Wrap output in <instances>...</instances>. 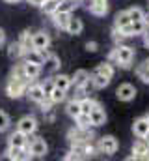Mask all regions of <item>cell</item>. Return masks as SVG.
<instances>
[{"mask_svg": "<svg viewBox=\"0 0 149 161\" xmlns=\"http://www.w3.org/2000/svg\"><path fill=\"white\" fill-rule=\"evenodd\" d=\"M65 90H62V88H58V86H54V90L49 94V99L52 101V103H62L64 99H65Z\"/></svg>", "mask_w": 149, "mask_h": 161, "instance_id": "1f68e13d", "label": "cell"}, {"mask_svg": "<svg viewBox=\"0 0 149 161\" xmlns=\"http://www.w3.org/2000/svg\"><path fill=\"white\" fill-rule=\"evenodd\" d=\"M64 159H65V161H76V159H78V156H76V154H74V152H73V150H71V152H69V154H67V156H64Z\"/></svg>", "mask_w": 149, "mask_h": 161, "instance_id": "74e56055", "label": "cell"}, {"mask_svg": "<svg viewBox=\"0 0 149 161\" xmlns=\"http://www.w3.org/2000/svg\"><path fill=\"white\" fill-rule=\"evenodd\" d=\"M95 71H97V73H103V75H105V77H108V79H112V77H114V73H116L114 64L108 62V60H106V62H101V64L95 68Z\"/></svg>", "mask_w": 149, "mask_h": 161, "instance_id": "ffe728a7", "label": "cell"}, {"mask_svg": "<svg viewBox=\"0 0 149 161\" xmlns=\"http://www.w3.org/2000/svg\"><path fill=\"white\" fill-rule=\"evenodd\" d=\"M43 2H45V0H28V4H32V6H39V8H41Z\"/></svg>", "mask_w": 149, "mask_h": 161, "instance_id": "ab89813d", "label": "cell"}, {"mask_svg": "<svg viewBox=\"0 0 149 161\" xmlns=\"http://www.w3.org/2000/svg\"><path fill=\"white\" fill-rule=\"evenodd\" d=\"M26 96H28V99L34 101V103H41V101L47 97L45 92H43V86H41V84H28V88H26Z\"/></svg>", "mask_w": 149, "mask_h": 161, "instance_id": "8fae6325", "label": "cell"}, {"mask_svg": "<svg viewBox=\"0 0 149 161\" xmlns=\"http://www.w3.org/2000/svg\"><path fill=\"white\" fill-rule=\"evenodd\" d=\"M19 43H21V47H23L24 53L30 51V49H34V43H32V32H30V30H24V32L21 34V38H19Z\"/></svg>", "mask_w": 149, "mask_h": 161, "instance_id": "cb8c5ba5", "label": "cell"}, {"mask_svg": "<svg viewBox=\"0 0 149 161\" xmlns=\"http://www.w3.org/2000/svg\"><path fill=\"white\" fill-rule=\"evenodd\" d=\"M4 2H8V4H17L19 0H4Z\"/></svg>", "mask_w": 149, "mask_h": 161, "instance_id": "b9f144b4", "label": "cell"}, {"mask_svg": "<svg viewBox=\"0 0 149 161\" xmlns=\"http://www.w3.org/2000/svg\"><path fill=\"white\" fill-rule=\"evenodd\" d=\"M23 56H24V62H32V64H39V66L45 64V56H43V53L39 49H30Z\"/></svg>", "mask_w": 149, "mask_h": 161, "instance_id": "2e32d148", "label": "cell"}, {"mask_svg": "<svg viewBox=\"0 0 149 161\" xmlns=\"http://www.w3.org/2000/svg\"><path fill=\"white\" fill-rule=\"evenodd\" d=\"M58 4H60V0H45V2L41 4V9H43V13L52 15V13L58 9Z\"/></svg>", "mask_w": 149, "mask_h": 161, "instance_id": "d6a6232c", "label": "cell"}, {"mask_svg": "<svg viewBox=\"0 0 149 161\" xmlns=\"http://www.w3.org/2000/svg\"><path fill=\"white\" fill-rule=\"evenodd\" d=\"M82 30H84V23H82V19H78V17H73V15H71L65 32L71 34V36H78V34H82Z\"/></svg>", "mask_w": 149, "mask_h": 161, "instance_id": "4fadbf2b", "label": "cell"}, {"mask_svg": "<svg viewBox=\"0 0 149 161\" xmlns=\"http://www.w3.org/2000/svg\"><path fill=\"white\" fill-rule=\"evenodd\" d=\"M132 60H134V49L129 47V45H123V43L116 45L110 51V54H108V62L117 64V66H121V68H125V69L131 68Z\"/></svg>", "mask_w": 149, "mask_h": 161, "instance_id": "6da1fadb", "label": "cell"}, {"mask_svg": "<svg viewBox=\"0 0 149 161\" xmlns=\"http://www.w3.org/2000/svg\"><path fill=\"white\" fill-rule=\"evenodd\" d=\"M65 113L74 120V118L82 113V111H80V99H71V101L67 103V107H65Z\"/></svg>", "mask_w": 149, "mask_h": 161, "instance_id": "d4e9b609", "label": "cell"}, {"mask_svg": "<svg viewBox=\"0 0 149 161\" xmlns=\"http://www.w3.org/2000/svg\"><path fill=\"white\" fill-rule=\"evenodd\" d=\"M88 11L95 17H105L108 13V2L106 0H90Z\"/></svg>", "mask_w": 149, "mask_h": 161, "instance_id": "9c48e42d", "label": "cell"}, {"mask_svg": "<svg viewBox=\"0 0 149 161\" xmlns=\"http://www.w3.org/2000/svg\"><path fill=\"white\" fill-rule=\"evenodd\" d=\"M54 84H56L58 88H62V90H65V92H67V90L73 86V80H71L69 75L60 73V75H56V77H54Z\"/></svg>", "mask_w": 149, "mask_h": 161, "instance_id": "44dd1931", "label": "cell"}, {"mask_svg": "<svg viewBox=\"0 0 149 161\" xmlns=\"http://www.w3.org/2000/svg\"><path fill=\"white\" fill-rule=\"evenodd\" d=\"M4 41H6V32H4V30L0 28V45H2Z\"/></svg>", "mask_w": 149, "mask_h": 161, "instance_id": "60d3db41", "label": "cell"}, {"mask_svg": "<svg viewBox=\"0 0 149 161\" xmlns=\"http://www.w3.org/2000/svg\"><path fill=\"white\" fill-rule=\"evenodd\" d=\"M74 122H76V127H80V129H91L93 127L91 125V120H90V114H84V113H80L74 118Z\"/></svg>", "mask_w": 149, "mask_h": 161, "instance_id": "f1b7e54d", "label": "cell"}, {"mask_svg": "<svg viewBox=\"0 0 149 161\" xmlns=\"http://www.w3.org/2000/svg\"><path fill=\"white\" fill-rule=\"evenodd\" d=\"M131 28H132V38L134 36H144V32L147 30V23L146 21H132Z\"/></svg>", "mask_w": 149, "mask_h": 161, "instance_id": "4316f807", "label": "cell"}, {"mask_svg": "<svg viewBox=\"0 0 149 161\" xmlns=\"http://www.w3.org/2000/svg\"><path fill=\"white\" fill-rule=\"evenodd\" d=\"M28 84L30 82H24V80L17 79V77H9L8 80V84H6V92H8V96L11 97V99H17V97H21L23 94H26V88H28Z\"/></svg>", "mask_w": 149, "mask_h": 161, "instance_id": "3957f363", "label": "cell"}, {"mask_svg": "<svg viewBox=\"0 0 149 161\" xmlns=\"http://www.w3.org/2000/svg\"><path fill=\"white\" fill-rule=\"evenodd\" d=\"M71 80H73L74 88H82V86L90 80V73H88L86 69H76L73 73V77H71Z\"/></svg>", "mask_w": 149, "mask_h": 161, "instance_id": "e0dca14e", "label": "cell"}, {"mask_svg": "<svg viewBox=\"0 0 149 161\" xmlns=\"http://www.w3.org/2000/svg\"><path fill=\"white\" fill-rule=\"evenodd\" d=\"M144 139H146V141H147V142H149V131H147V133H146V137H144Z\"/></svg>", "mask_w": 149, "mask_h": 161, "instance_id": "7bdbcfd3", "label": "cell"}, {"mask_svg": "<svg viewBox=\"0 0 149 161\" xmlns=\"http://www.w3.org/2000/svg\"><path fill=\"white\" fill-rule=\"evenodd\" d=\"M45 64H47V68H49L50 71H56V69L60 68V58H58L54 53H50V54L45 58Z\"/></svg>", "mask_w": 149, "mask_h": 161, "instance_id": "836d02e7", "label": "cell"}, {"mask_svg": "<svg viewBox=\"0 0 149 161\" xmlns=\"http://www.w3.org/2000/svg\"><path fill=\"white\" fill-rule=\"evenodd\" d=\"M147 131H149V120L146 116L134 120V124H132V133H134L136 137H146Z\"/></svg>", "mask_w": 149, "mask_h": 161, "instance_id": "9a60e30c", "label": "cell"}, {"mask_svg": "<svg viewBox=\"0 0 149 161\" xmlns=\"http://www.w3.org/2000/svg\"><path fill=\"white\" fill-rule=\"evenodd\" d=\"M95 103H97V101H95L93 97H90V96H84V97L80 99V111H82L84 114H90V111L95 107Z\"/></svg>", "mask_w": 149, "mask_h": 161, "instance_id": "83f0119b", "label": "cell"}, {"mask_svg": "<svg viewBox=\"0 0 149 161\" xmlns=\"http://www.w3.org/2000/svg\"><path fill=\"white\" fill-rule=\"evenodd\" d=\"M129 23H132L129 11H127V9H125V11H119V13L116 15V19H114V28H123V26L129 25Z\"/></svg>", "mask_w": 149, "mask_h": 161, "instance_id": "7402d4cb", "label": "cell"}, {"mask_svg": "<svg viewBox=\"0 0 149 161\" xmlns=\"http://www.w3.org/2000/svg\"><path fill=\"white\" fill-rule=\"evenodd\" d=\"M28 148H30L34 158H45L47 152H49V146H47V142L41 137H34L32 141L28 139Z\"/></svg>", "mask_w": 149, "mask_h": 161, "instance_id": "8992f818", "label": "cell"}, {"mask_svg": "<svg viewBox=\"0 0 149 161\" xmlns=\"http://www.w3.org/2000/svg\"><path fill=\"white\" fill-rule=\"evenodd\" d=\"M32 43H34V49H49V45H50L49 32H45V30L34 32L32 34Z\"/></svg>", "mask_w": 149, "mask_h": 161, "instance_id": "30bf717a", "label": "cell"}, {"mask_svg": "<svg viewBox=\"0 0 149 161\" xmlns=\"http://www.w3.org/2000/svg\"><path fill=\"white\" fill-rule=\"evenodd\" d=\"M17 129L19 131H23L24 135H28V137H32L34 133H36V129H37V120L34 118V116H23L21 120L17 122Z\"/></svg>", "mask_w": 149, "mask_h": 161, "instance_id": "ba28073f", "label": "cell"}, {"mask_svg": "<svg viewBox=\"0 0 149 161\" xmlns=\"http://www.w3.org/2000/svg\"><path fill=\"white\" fill-rule=\"evenodd\" d=\"M41 86H43V92H45V96L49 97V94L54 90V86H56V84H54V79H47L45 82H41Z\"/></svg>", "mask_w": 149, "mask_h": 161, "instance_id": "d590c367", "label": "cell"}, {"mask_svg": "<svg viewBox=\"0 0 149 161\" xmlns=\"http://www.w3.org/2000/svg\"><path fill=\"white\" fill-rule=\"evenodd\" d=\"M78 2H80V0H60L56 11H67V13H73V9L78 8Z\"/></svg>", "mask_w": 149, "mask_h": 161, "instance_id": "484cf974", "label": "cell"}, {"mask_svg": "<svg viewBox=\"0 0 149 161\" xmlns=\"http://www.w3.org/2000/svg\"><path fill=\"white\" fill-rule=\"evenodd\" d=\"M119 144H117V139L114 135H105V137H99L97 141V152L99 154H105V156H114L117 152Z\"/></svg>", "mask_w": 149, "mask_h": 161, "instance_id": "7a4b0ae2", "label": "cell"}, {"mask_svg": "<svg viewBox=\"0 0 149 161\" xmlns=\"http://www.w3.org/2000/svg\"><path fill=\"white\" fill-rule=\"evenodd\" d=\"M110 80H112V79H108V77H105L103 73H97V71H93V73H91V82H93L95 90L106 88V86L110 84Z\"/></svg>", "mask_w": 149, "mask_h": 161, "instance_id": "d6986e66", "label": "cell"}, {"mask_svg": "<svg viewBox=\"0 0 149 161\" xmlns=\"http://www.w3.org/2000/svg\"><path fill=\"white\" fill-rule=\"evenodd\" d=\"M90 120L93 127H101L106 124V113H105V107L101 103H95V107L90 111Z\"/></svg>", "mask_w": 149, "mask_h": 161, "instance_id": "52a82bcc", "label": "cell"}, {"mask_svg": "<svg viewBox=\"0 0 149 161\" xmlns=\"http://www.w3.org/2000/svg\"><path fill=\"white\" fill-rule=\"evenodd\" d=\"M69 19H71V13H67V11H54V13H52V21H54V25H56L60 30H65V28H67Z\"/></svg>", "mask_w": 149, "mask_h": 161, "instance_id": "5bb4252c", "label": "cell"}, {"mask_svg": "<svg viewBox=\"0 0 149 161\" xmlns=\"http://www.w3.org/2000/svg\"><path fill=\"white\" fill-rule=\"evenodd\" d=\"M23 54H24V51H23V47H21L19 41L9 43V47H8V56H9L11 60H17V58H21Z\"/></svg>", "mask_w": 149, "mask_h": 161, "instance_id": "603a6c76", "label": "cell"}, {"mask_svg": "<svg viewBox=\"0 0 149 161\" xmlns=\"http://www.w3.org/2000/svg\"><path fill=\"white\" fill-rule=\"evenodd\" d=\"M86 51H88V53L99 51V43H97V41H88V43H86Z\"/></svg>", "mask_w": 149, "mask_h": 161, "instance_id": "8d00e7d4", "label": "cell"}, {"mask_svg": "<svg viewBox=\"0 0 149 161\" xmlns=\"http://www.w3.org/2000/svg\"><path fill=\"white\" fill-rule=\"evenodd\" d=\"M127 11H129V15H131V21H146V11H144L142 8L132 6V8H129Z\"/></svg>", "mask_w": 149, "mask_h": 161, "instance_id": "4dcf8cb0", "label": "cell"}, {"mask_svg": "<svg viewBox=\"0 0 149 161\" xmlns=\"http://www.w3.org/2000/svg\"><path fill=\"white\" fill-rule=\"evenodd\" d=\"M129 159H149V142L144 137H138L132 144V156Z\"/></svg>", "mask_w": 149, "mask_h": 161, "instance_id": "277c9868", "label": "cell"}, {"mask_svg": "<svg viewBox=\"0 0 149 161\" xmlns=\"http://www.w3.org/2000/svg\"><path fill=\"white\" fill-rule=\"evenodd\" d=\"M144 45H146V47L149 49V28L146 30V32H144Z\"/></svg>", "mask_w": 149, "mask_h": 161, "instance_id": "f35d334b", "label": "cell"}, {"mask_svg": "<svg viewBox=\"0 0 149 161\" xmlns=\"http://www.w3.org/2000/svg\"><path fill=\"white\" fill-rule=\"evenodd\" d=\"M8 144H9V146H17V148H24V146H28V135H24L23 131L17 129L15 133L9 135Z\"/></svg>", "mask_w": 149, "mask_h": 161, "instance_id": "7c38bea8", "label": "cell"}, {"mask_svg": "<svg viewBox=\"0 0 149 161\" xmlns=\"http://www.w3.org/2000/svg\"><path fill=\"white\" fill-rule=\"evenodd\" d=\"M136 75H138V79H142L146 84H149V62L147 60L136 68Z\"/></svg>", "mask_w": 149, "mask_h": 161, "instance_id": "f546056e", "label": "cell"}, {"mask_svg": "<svg viewBox=\"0 0 149 161\" xmlns=\"http://www.w3.org/2000/svg\"><path fill=\"white\" fill-rule=\"evenodd\" d=\"M23 68H24V71H26L28 79L36 80L37 77L41 75V68H43V66H39V64H32V62H24V64H23Z\"/></svg>", "mask_w": 149, "mask_h": 161, "instance_id": "ac0fdd59", "label": "cell"}, {"mask_svg": "<svg viewBox=\"0 0 149 161\" xmlns=\"http://www.w3.org/2000/svg\"><path fill=\"white\" fill-rule=\"evenodd\" d=\"M9 124H11V120H9V116H8V113L0 111V133L6 131V129L9 127Z\"/></svg>", "mask_w": 149, "mask_h": 161, "instance_id": "e575fe53", "label": "cell"}, {"mask_svg": "<svg viewBox=\"0 0 149 161\" xmlns=\"http://www.w3.org/2000/svg\"><path fill=\"white\" fill-rule=\"evenodd\" d=\"M136 88L132 86V84H129V82H123V84H119L117 86V90H116V97L119 99V101H125V103H129V101H132L134 97H136Z\"/></svg>", "mask_w": 149, "mask_h": 161, "instance_id": "5b68a950", "label": "cell"}]
</instances>
